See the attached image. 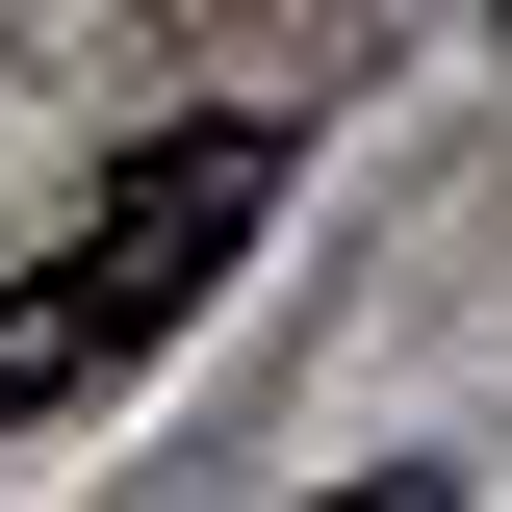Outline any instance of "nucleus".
<instances>
[{"label":"nucleus","mask_w":512,"mask_h":512,"mask_svg":"<svg viewBox=\"0 0 512 512\" xmlns=\"http://www.w3.org/2000/svg\"><path fill=\"white\" fill-rule=\"evenodd\" d=\"M256 205H282V128H231V103H205V128H154V154L77 205V256L0 308V410H77V384H128V359H154V333H180L205 282L256 256Z\"/></svg>","instance_id":"1"}]
</instances>
